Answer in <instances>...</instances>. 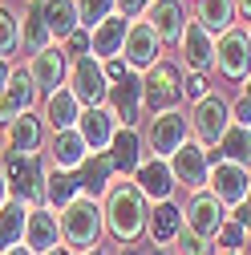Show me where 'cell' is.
<instances>
[{
  "instance_id": "obj_36",
  "label": "cell",
  "mask_w": 251,
  "mask_h": 255,
  "mask_svg": "<svg viewBox=\"0 0 251 255\" xmlns=\"http://www.w3.org/2000/svg\"><path fill=\"white\" fill-rule=\"evenodd\" d=\"M178 255H215V239H203V235H195V231H178Z\"/></svg>"
},
{
  "instance_id": "obj_25",
  "label": "cell",
  "mask_w": 251,
  "mask_h": 255,
  "mask_svg": "<svg viewBox=\"0 0 251 255\" xmlns=\"http://www.w3.org/2000/svg\"><path fill=\"white\" fill-rule=\"evenodd\" d=\"M114 174H118V170H114V158H110L106 150H102V154H89L85 162H81V174H77V182H81V195H89V199L106 195Z\"/></svg>"
},
{
  "instance_id": "obj_44",
  "label": "cell",
  "mask_w": 251,
  "mask_h": 255,
  "mask_svg": "<svg viewBox=\"0 0 251 255\" xmlns=\"http://www.w3.org/2000/svg\"><path fill=\"white\" fill-rule=\"evenodd\" d=\"M235 16H243L251 24V0H235Z\"/></svg>"
},
{
  "instance_id": "obj_45",
  "label": "cell",
  "mask_w": 251,
  "mask_h": 255,
  "mask_svg": "<svg viewBox=\"0 0 251 255\" xmlns=\"http://www.w3.org/2000/svg\"><path fill=\"white\" fill-rule=\"evenodd\" d=\"M8 199H12V195H8V182H4V174H0V207H4Z\"/></svg>"
},
{
  "instance_id": "obj_32",
  "label": "cell",
  "mask_w": 251,
  "mask_h": 255,
  "mask_svg": "<svg viewBox=\"0 0 251 255\" xmlns=\"http://www.w3.org/2000/svg\"><path fill=\"white\" fill-rule=\"evenodd\" d=\"M77 195H81L77 174H69V170H49V174H45V207L61 211L65 203H73Z\"/></svg>"
},
{
  "instance_id": "obj_18",
  "label": "cell",
  "mask_w": 251,
  "mask_h": 255,
  "mask_svg": "<svg viewBox=\"0 0 251 255\" xmlns=\"http://www.w3.org/2000/svg\"><path fill=\"white\" fill-rule=\"evenodd\" d=\"M24 247L33 255H45L53 247H65L61 243V219L53 207H33V215H28L24 223Z\"/></svg>"
},
{
  "instance_id": "obj_20",
  "label": "cell",
  "mask_w": 251,
  "mask_h": 255,
  "mask_svg": "<svg viewBox=\"0 0 251 255\" xmlns=\"http://www.w3.org/2000/svg\"><path fill=\"white\" fill-rule=\"evenodd\" d=\"M77 134L85 138L89 154H102V150H110V142H114V134H118V118L110 114V106L81 110V118H77Z\"/></svg>"
},
{
  "instance_id": "obj_23",
  "label": "cell",
  "mask_w": 251,
  "mask_h": 255,
  "mask_svg": "<svg viewBox=\"0 0 251 255\" xmlns=\"http://www.w3.org/2000/svg\"><path fill=\"white\" fill-rule=\"evenodd\" d=\"M106 154L114 158V170L118 174L134 178V170L142 166V138H138V130H134V126H118V134H114V142H110Z\"/></svg>"
},
{
  "instance_id": "obj_21",
  "label": "cell",
  "mask_w": 251,
  "mask_h": 255,
  "mask_svg": "<svg viewBox=\"0 0 251 255\" xmlns=\"http://www.w3.org/2000/svg\"><path fill=\"white\" fill-rule=\"evenodd\" d=\"M49 158H53V170H81V162L89 158V146L77 134V126H73V130H53Z\"/></svg>"
},
{
  "instance_id": "obj_41",
  "label": "cell",
  "mask_w": 251,
  "mask_h": 255,
  "mask_svg": "<svg viewBox=\"0 0 251 255\" xmlns=\"http://www.w3.org/2000/svg\"><path fill=\"white\" fill-rule=\"evenodd\" d=\"M102 69H106V81L114 85V81H122L126 73H130V65H126L122 57H110V61H102Z\"/></svg>"
},
{
  "instance_id": "obj_14",
  "label": "cell",
  "mask_w": 251,
  "mask_h": 255,
  "mask_svg": "<svg viewBox=\"0 0 251 255\" xmlns=\"http://www.w3.org/2000/svg\"><path fill=\"white\" fill-rule=\"evenodd\" d=\"M178 53H182V65L191 69V73H211L215 69V33H207V28L191 16L186 28H182Z\"/></svg>"
},
{
  "instance_id": "obj_5",
  "label": "cell",
  "mask_w": 251,
  "mask_h": 255,
  "mask_svg": "<svg viewBox=\"0 0 251 255\" xmlns=\"http://www.w3.org/2000/svg\"><path fill=\"white\" fill-rule=\"evenodd\" d=\"M231 102L223 98V93H207V98H199L191 106V134L199 146H219L223 142V134L231 130Z\"/></svg>"
},
{
  "instance_id": "obj_33",
  "label": "cell",
  "mask_w": 251,
  "mask_h": 255,
  "mask_svg": "<svg viewBox=\"0 0 251 255\" xmlns=\"http://www.w3.org/2000/svg\"><path fill=\"white\" fill-rule=\"evenodd\" d=\"M219 158L239 162V166H251V126L231 122V130L223 134V142H219Z\"/></svg>"
},
{
  "instance_id": "obj_4",
  "label": "cell",
  "mask_w": 251,
  "mask_h": 255,
  "mask_svg": "<svg viewBox=\"0 0 251 255\" xmlns=\"http://www.w3.org/2000/svg\"><path fill=\"white\" fill-rule=\"evenodd\" d=\"M182 102V69L174 61H158L154 69L142 73V110L162 114V110H178Z\"/></svg>"
},
{
  "instance_id": "obj_28",
  "label": "cell",
  "mask_w": 251,
  "mask_h": 255,
  "mask_svg": "<svg viewBox=\"0 0 251 255\" xmlns=\"http://www.w3.org/2000/svg\"><path fill=\"white\" fill-rule=\"evenodd\" d=\"M28 215H33V207H28V203H16V199H8L4 207H0V255H4L8 247H16V243H24V223H28Z\"/></svg>"
},
{
  "instance_id": "obj_10",
  "label": "cell",
  "mask_w": 251,
  "mask_h": 255,
  "mask_svg": "<svg viewBox=\"0 0 251 255\" xmlns=\"http://www.w3.org/2000/svg\"><path fill=\"white\" fill-rule=\"evenodd\" d=\"M122 61L130 65L134 73H146V69H154L162 61V41H158V33L138 16V20H130V28H126V41H122Z\"/></svg>"
},
{
  "instance_id": "obj_40",
  "label": "cell",
  "mask_w": 251,
  "mask_h": 255,
  "mask_svg": "<svg viewBox=\"0 0 251 255\" xmlns=\"http://www.w3.org/2000/svg\"><path fill=\"white\" fill-rule=\"evenodd\" d=\"M61 49H65L69 57H85V53H89V33H81V28H77V33H73L65 45H61Z\"/></svg>"
},
{
  "instance_id": "obj_27",
  "label": "cell",
  "mask_w": 251,
  "mask_h": 255,
  "mask_svg": "<svg viewBox=\"0 0 251 255\" xmlns=\"http://www.w3.org/2000/svg\"><path fill=\"white\" fill-rule=\"evenodd\" d=\"M41 12H45V24H49L53 41H69L77 28H81L77 0H41Z\"/></svg>"
},
{
  "instance_id": "obj_17",
  "label": "cell",
  "mask_w": 251,
  "mask_h": 255,
  "mask_svg": "<svg viewBox=\"0 0 251 255\" xmlns=\"http://www.w3.org/2000/svg\"><path fill=\"white\" fill-rule=\"evenodd\" d=\"M106 106L118 118V126H134L138 114H142V73L130 69L122 81H114L110 93H106Z\"/></svg>"
},
{
  "instance_id": "obj_22",
  "label": "cell",
  "mask_w": 251,
  "mask_h": 255,
  "mask_svg": "<svg viewBox=\"0 0 251 255\" xmlns=\"http://www.w3.org/2000/svg\"><path fill=\"white\" fill-rule=\"evenodd\" d=\"M126 28H130V20H126L122 12L106 16L98 28L89 33V57L98 61H110V57H122V41H126Z\"/></svg>"
},
{
  "instance_id": "obj_46",
  "label": "cell",
  "mask_w": 251,
  "mask_h": 255,
  "mask_svg": "<svg viewBox=\"0 0 251 255\" xmlns=\"http://www.w3.org/2000/svg\"><path fill=\"white\" fill-rule=\"evenodd\" d=\"M4 255H33V251H28V247H24V243H16V247H8V251H4Z\"/></svg>"
},
{
  "instance_id": "obj_26",
  "label": "cell",
  "mask_w": 251,
  "mask_h": 255,
  "mask_svg": "<svg viewBox=\"0 0 251 255\" xmlns=\"http://www.w3.org/2000/svg\"><path fill=\"white\" fill-rule=\"evenodd\" d=\"M53 130H73L77 118H81V102L73 98V89L69 85H61L57 93H49L45 98V114H41Z\"/></svg>"
},
{
  "instance_id": "obj_51",
  "label": "cell",
  "mask_w": 251,
  "mask_h": 255,
  "mask_svg": "<svg viewBox=\"0 0 251 255\" xmlns=\"http://www.w3.org/2000/svg\"><path fill=\"white\" fill-rule=\"evenodd\" d=\"M150 255H166V251H162V247H154V251H150Z\"/></svg>"
},
{
  "instance_id": "obj_50",
  "label": "cell",
  "mask_w": 251,
  "mask_h": 255,
  "mask_svg": "<svg viewBox=\"0 0 251 255\" xmlns=\"http://www.w3.org/2000/svg\"><path fill=\"white\" fill-rule=\"evenodd\" d=\"M85 255H106V251H102V247H93V251H85Z\"/></svg>"
},
{
  "instance_id": "obj_53",
  "label": "cell",
  "mask_w": 251,
  "mask_h": 255,
  "mask_svg": "<svg viewBox=\"0 0 251 255\" xmlns=\"http://www.w3.org/2000/svg\"><path fill=\"white\" fill-rule=\"evenodd\" d=\"M247 37H251V24H247Z\"/></svg>"
},
{
  "instance_id": "obj_11",
  "label": "cell",
  "mask_w": 251,
  "mask_h": 255,
  "mask_svg": "<svg viewBox=\"0 0 251 255\" xmlns=\"http://www.w3.org/2000/svg\"><path fill=\"white\" fill-rule=\"evenodd\" d=\"M170 174H174V182L178 186H186L195 195V190H203L207 186V178H211V154H207V146H199V142H182L170 158Z\"/></svg>"
},
{
  "instance_id": "obj_52",
  "label": "cell",
  "mask_w": 251,
  "mask_h": 255,
  "mask_svg": "<svg viewBox=\"0 0 251 255\" xmlns=\"http://www.w3.org/2000/svg\"><path fill=\"white\" fill-rule=\"evenodd\" d=\"M122 255H134V251H122Z\"/></svg>"
},
{
  "instance_id": "obj_43",
  "label": "cell",
  "mask_w": 251,
  "mask_h": 255,
  "mask_svg": "<svg viewBox=\"0 0 251 255\" xmlns=\"http://www.w3.org/2000/svg\"><path fill=\"white\" fill-rule=\"evenodd\" d=\"M16 69H12V61H4V57H0V89H4L8 85V77H12Z\"/></svg>"
},
{
  "instance_id": "obj_7",
  "label": "cell",
  "mask_w": 251,
  "mask_h": 255,
  "mask_svg": "<svg viewBox=\"0 0 251 255\" xmlns=\"http://www.w3.org/2000/svg\"><path fill=\"white\" fill-rule=\"evenodd\" d=\"M186 134H191V118H186L182 110L150 114V122H146V146H150L154 158H170L186 142Z\"/></svg>"
},
{
  "instance_id": "obj_2",
  "label": "cell",
  "mask_w": 251,
  "mask_h": 255,
  "mask_svg": "<svg viewBox=\"0 0 251 255\" xmlns=\"http://www.w3.org/2000/svg\"><path fill=\"white\" fill-rule=\"evenodd\" d=\"M61 219V243H65L73 255H85L102 243V231H106V215H102V203L89 199V195H77L73 203H65L57 211Z\"/></svg>"
},
{
  "instance_id": "obj_15",
  "label": "cell",
  "mask_w": 251,
  "mask_h": 255,
  "mask_svg": "<svg viewBox=\"0 0 251 255\" xmlns=\"http://www.w3.org/2000/svg\"><path fill=\"white\" fill-rule=\"evenodd\" d=\"M37 85H33V77H28L24 69H16L12 77H8V85L0 89V126H12L16 118H24V114H33V106H37Z\"/></svg>"
},
{
  "instance_id": "obj_39",
  "label": "cell",
  "mask_w": 251,
  "mask_h": 255,
  "mask_svg": "<svg viewBox=\"0 0 251 255\" xmlns=\"http://www.w3.org/2000/svg\"><path fill=\"white\" fill-rule=\"evenodd\" d=\"M114 4H118V12H122L126 20H138V16L154 4V0H114Z\"/></svg>"
},
{
  "instance_id": "obj_48",
  "label": "cell",
  "mask_w": 251,
  "mask_h": 255,
  "mask_svg": "<svg viewBox=\"0 0 251 255\" xmlns=\"http://www.w3.org/2000/svg\"><path fill=\"white\" fill-rule=\"evenodd\" d=\"M45 255H73L69 247H53V251H45Z\"/></svg>"
},
{
  "instance_id": "obj_8",
  "label": "cell",
  "mask_w": 251,
  "mask_h": 255,
  "mask_svg": "<svg viewBox=\"0 0 251 255\" xmlns=\"http://www.w3.org/2000/svg\"><path fill=\"white\" fill-rule=\"evenodd\" d=\"M215 65L227 81H247L251 77V37L247 28H227L223 37H215Z\"/></svg>"
},
{
  "instance_id": "obj_47",
  "label": "cell",
  "mask_w": 251,
  "mask_h": 255,
  "mask_svg": "<svg viewBox=\"0 0 251 255\" xmlns=\"http://www.w3.org/2000/svg\"><path fill=\"white\" fill-rule=\"evenodd\" d=\"M243 102H247V106H251V77H247V81H243Z\"/></svg>"
},
{
  "instance_id": "obj_9",
  "label": "cell",
  "mask_w": 251,
  "mask_h": 255,
  "mask_svg": "<svg viewBox=\"0 0 251 255\" xmlns=\"http://www.w3.org/2000/svg\"><path fill=\"white\" fill-rule=\"evenodd\" d=\"M207 186H211V195L223 207H239L251 195V170L239 166V162H227V158H219V154H211V178H207Z\"/></svg>"
},
{
  "instance_id": "obj_38",
  "label": "cell",
  "mask_w": 251,
  "mask_h": 255,
  "mask_svg": "<svg viewBox=\"0 0 251 255\" xmlns=\"http://www.w3.org/2000/svg\"><path fill=\"white\" fill-rule=\"evenodd\" d=\"M207 93H215V89L207 85V73H186V81H182V98L199 102V98H207Z\"/></svg>"
},
{
  "instance_id": "obj_31",
  "label": "cell",
  "mask_w": 251,
  "mask_h": 255,
  "mask_svg": "<svg viewBox=\"0 0 251 255\" xmlns=\"http://www.w3.org/2000/svg\"><path fill=\"white\" fill-rule=\"evenodd\" d=\"M178 231H182V211L166 199V203H154V215H150V227H146V235L154 239V243H170V239H178Z\"/></svg>"
},
{
  "instance_id": "obj_1",
  "label": "cell",
  "mask_w": 251,
  "mask_h": 255,
  "mask_svg": "<svg viewBox=\"0 0 251 255\" xmlns=\"http://www.w3.org/2000/svg\"><path fill=\"white\" fill-rule=\"evenodd\" d=\"M102 215H106V231L126 247L134 239H142L146 227H150V207H146V195L134 186V178H122V182H114L106 190Z\"/></svg>"
},
{
  "instance_id": "obj_24",
  "label": "cell",
  "mask_w": 251,
  "mask_h": 255,
  "mask_svg": "<svg viewBox=\"0 0 251 255\" xmlns=\"http://www.w3.org/2000/svg\"><path fill=\"white\" fill-rule=\"evenodd\" d=\"M49 45H61V41H53L49 24H45V12H41V0H33V4L24 8V16H20V49L33 57V53H41Z\"/></svg>"
},
{
  "instance_id": "obj_12",
  "label": "cell",
  "mask_w": 251,
  "mask_h": 255,
  "mask_svg": "<svg viewBox=\"0 0 251 255\" xmlns=\"http://www.w3.org/2000/svg\"><path fill=\"white\" fill-rule=\"evenodd\" d=\"M223 223H227V207L219 203L207 186L195 190L191 203H186V211H182V227L203 235V239H219V227H223Z\"/></svg>"
},
{
  "instance_id": "obj_3",
  "label": "cell",
  "mask_w": 251,
  "mask_h": 255,
  "mask_svg": "<svg viewBox=\"0 0 251 255\" xmlns=\"http://www.w3.org/2000/svg\"><path fill=\"white\" fill-rule=\"evenodd\" d=\"M0 174L8 182V195L16 203H28V207H45V166L37 154H4L0 158Z\"/></svg>"
},
{
  "instance_id": "obj_13",
  "label": "cell",
  "mask_w": 251,
  "mask_h": 255,
  "mask_svg": "<svg viewBox=\"0 0 251 255\" xmlns=\"http://www.w3.org/2000/svg\"><path fill=\"white\" fill-rule=\"evenodd\" d=\"M24 73L33 77L37 89L57 93L61 85H65V77H69V53L61 49V45H49V49H41V53H33V57L24 61Z\"/></svg>"
},
{
  "instance_id": "obj_37",
  "label": "cell",
  "mask_w": 251,
  "mask_h": 255,
  "mask_svg": "<svg viewBox=\"0 0 251 255\" xmlns=\"http://www.w3.org/2000/svg\"><path fill=\"white\" fill-rule=\"evenodd\" d=\"M219 247H223V251H243L247 247V231L239 227L235 219H227L223 227H219Z\"/></svg>"
},
{
  "instance_id": "obj_49",
  "label": "cell",
  "mask_w": 251,
  "mask_h": 255,
  "mask_svg": "<svg viewBox=\"0 0 251 255\" xmlns=\"http://www.w3.org/2000/svg\"><path fill=\"white\" fill-rule=\"evenodd\" d=\"M215 255H243V251H223V247H219V251H215Z\"/></svg>"
},
{
  "instance_id": "obj_54",
  "label": "cell",
  "mask_w": 251,
  "mask_h": 255,
  "mask_svg": "<svg viewBox=\"0 0 251 255\" xmlns=\"http://www.w3.org/2000/svg\"><path fill=\"white\" fill-rule=\"evenodd\" d=\"M28 4H33V0H28Z\"/></svg>"
},
{
  "instance_id": "obj_19",
  "label": "cell",
  "mask_w": 251,
  "mask_h": 255,
  "mask_svg": "<svg viewBox=\"0 0 251 255\" xmlns=\"http://www.w3.org/2000/svg\"><path fill=\"white\" fill-rule=\"evenodd\" d=\"M134 186L146 195V203H166L170 190L178 186L174 174H170V162L166 158H142V166L134 170Z\"/></svg>"
},
{
  "instance_id": "obj_42",
  "label": "cell",
  "mask_w": 251,
  "mask_h": 255,
  "mask_svg": "<svg viewBox=\"0 0 251 255\" xmlns=\"http://www.w3.org/2000/svg\"><path fill=\"white\" fill-rule=\"evenodd\" d=\"M235 223H239V227L247 231V239H251V195H247V199L235 207Z\"/></svg>"
},
{
  "instance_id": "obj_30",
  "label": "cell",
  "mask_w": 251,
  "mask_h": 255,
  "mask_svg": "<svg viewBox=\"0 0 251 255\" xmlns=\"http://www.w3.org/2000/svg\"><path fill=\"white\" fill-rule=\"evenodd\" d=\"M195 20L207 28V33L223 37L231 20H235V0H195Z\"/></svg>"
},
{
  "instance_id": "obj_29",
  "label": "cell",
  "mask_w": 251,
  "mask_h": 255,
  "mask_svg": "<svg viewBox=\"0 0 251 255\" xmlns=\"http://www.w3.org/2000/svg\"><path fill=\"white\" fill-rule=\"evenodd\" d=\"M41 138H45V126L37 114H24L8 126V150L12 154H37L41 150Z\"/></svg>"
},
{
  "instance_id": "obj_34",
  "label": "cell",
  "mask_w": 251,
  "mask_h": 255,
  "mask_svg": "<svg viewBox=\"0 0 251 255\" xmlns=\"http://www.w3.org/2000/svg\"><path fill=\"white\" fill-rule=\"evenodd\" d=\"M20 53V12L12 4H0V57L12 61Z\"/></svg>"
},
{
  "instance_id": "obj_6",
  "label": "cell",
  "mask_w": 251,
  "mask_h": 255,
  "mask_svg": "<svg viewBox=\"0 0 251 255\" xmlns=\"http://www.w3.org/2000/svg\"><path fill=\"white\" fill-rule=\"evenodd\" d=\"M69 89L73 98L81 102V110H93V106H106V93H110V81H106V69L98 57H73L69 61Z\"/></svg>"
},
{
  "instance_id": "obj_35",
  "label": "cell",
  "mask_w": 251,
  "mask_h": 255,
  "mask_svg": "<svg viewBox=\"0 0 251 255\" xmlns=\"http://www.w3.org/2000/svg\"><path fill=\"white\" fill-rule=\"evenodd\" d=\"M118 12V4L114 0H77V20H81V28L85 33H93L106 16H114Z\"/></svg>"
},
{
  "instance_id": "obj_16",
  "label": "cell",
  "mask_w": 251,
  "mask_h": 255,
  "mask_svg": "<svg viewBox=\"0 0 251 255\" xmlns=\"http://www.w3.org/2000/svg\"><path fill=\"white\" fill-rule=\"evenodd\" d=\"M142 20L158 33V41L162 45H178L182 41V28H186V4L182 0H154V4L142 12Z\"/></svg>"
}]
</instances>
